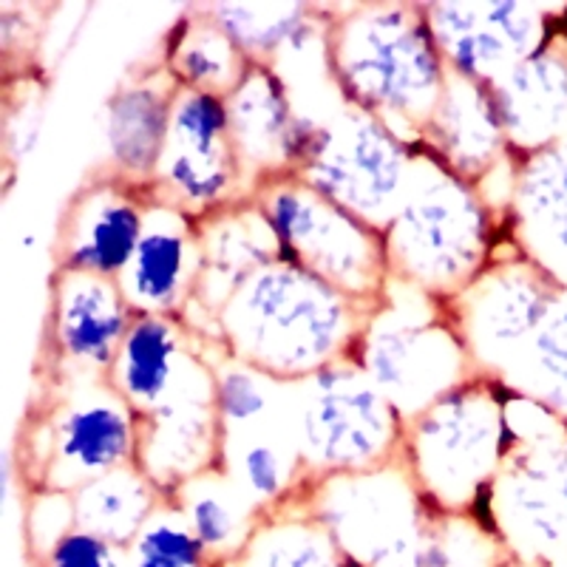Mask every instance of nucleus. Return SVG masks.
<instances>
[{
	"label": "nucleus",
	"instance_id": "nucleus-30",
	"mask_svg": "<svg viewBox=\"0 0 567 567\" xmlns=\"http://www.w3.org/2000/svg\"><path fill=\"white\" fill-rule=\"evenodd\" d=\"M159 505V488L142 474L140 465L116 468L74 491L78 528L94 530L125 550Z\"/></svg>",
	"mask_w": 567,
	"mask_h": 567
},
{
	"label": "nucleus",
	"instance_id": "nucleus-12",
	"mask_svg": "<svg viewBox=\"0 0 567 567\" xmlns=\"http://www.w3.org/2000/svg\"><path fill=\"white\" fill-rule=\"evenodd\" d=\"M148 190L156 202L194 219H205L233 202L250 199L233 145L225 97L179 89L165 156Z\"/></svg>",
	"mask_w": 567,
	"mask_h": 567
},
{
	"label": "nucleus",
	"instance_id": "nucleus-20",
	"mask_svg": "<svg viewBox=\"0 0 567 567\" xmlns=\"http://www.w3.org/2000/svg\"><path fill=\"white\" fill-rule=\"evenodd\" d=\"M202 276L185 312L187 327L207 338L216 312L236 296L241 284L281 256L270 221L250 199L233 202L199 219Z\"/></svg>",
	"mask_w": 567,
	"mask_h": 567
},
{
	"label": "nucleus",
	"instance_id": "nucleus-35",
	"mask_svg": "<svg viewBox=\"0 0 567 567\" xmlns=\"http://www.w3.org/2000/svg\"><path fill=\"white\" fill-rule=\"evenodd\" d=\"M74 528H78L74 494H63V491H32L27 514V542L34 561H43V556Z\"/></svg>",
	"mask_w": 567,
	"mask_h": 567
},
{
	"label": "nucleus",
	"instance_id": "nucleus-33",
	"mask_svg": "<svg viewBox=\"0 0 567 567\" xmlns=\"http://www.w3.org/2000/svg\"><path fill=\"white\" fill-rule=\"evenodd\" d=\"M239 480L250 503L256 505L261 514L276 505L287 503L298 494V485H301V463L298 457H284L281 445L272 443V440H250V443L241 449L239 457Z\"/></svg>",
	"mask_w": 567,
	"mask_h": 567
},
{
	"label": "nucleus",
	"instance_id": "nucleus-6",
	"mask_svg": "<svg viewBox=\"0 0 567 567\" xmlns=\"http://www.w3.org/2000/svg\"><path fill=\"white\" fill-rule=\"evenodd\" d=\"M511 445L483 503L480 519L496 528L523 561L567 559V423L511 392Z\"/></svg>",
	"mask_w": 567,
	"mask_h": 567
},
{
	"label": "nucleus",
	"instance_id": "nucleus-3",
	"mask_svg": "<svg viewBox=\"0 0 567 567\" xmlns=\"http://www.w3.org/2000/svg\"><path fill=\"white\" fill-rule=\"evenodd\" d=\"M383 239L394 284L452 301L491 265L503 219L477 185L417 148L409 194Z\"/></svg>",
	"mask_w": 567,
	"mask_h": 567
},
{
	"label": "nucleus",
	"instance_id": "nucleus-19",
	"mask_svg": "<svg viewBox=\"0 0 567 567\" xmlns=\"http://www.w3.org/2000/svg\"><path fill=\"white\" fill-rule=\"evenodd\" d=\"M202 276L199 219L151 202L140 247L116 278L136 316L185 318Z\"/></svg>",
	"mask_w": 567,
	"mask_h": 567
},
{
	"label": "nucleus",
	"instance_id": "nucleus-2",
	"mask_svg": "<svg viewBox=\"0 0 567 567\" xmlns=\"http://www.w3.org/2000/svg\"><path fill=\"white\" fill-rule=\"evenodd\" d=\"M327 71L343 105L381 120L414 148L449 80L425 3H354L332 12Z\"/></svg>",
	"mask_w": 567,
	"mask_h": 567
},
{
	"label": "nucleus",
	"instance_id": "nucleus-8",
	"mask_svg": "<svg viewBox=\"0 0 567 567\" xmlns=\"http://www.w3.org/2000/svg\"><path fill=\"white\" fill-rule=\"evenodd\" d=\"M298 386L303 394L292 452L301 463V480L378 468L400 460L406 420L352 358Z\"/></svg>",
	"mask_w": 567,
	"mask_h": 567
},
{
	"label": "nucleus",
	"instance_id": "nucleus-11",
	"mask_svg": "<svg viewBox=\"0 0 567 567\" xmlns=\"http://www.w3.org/2000/svg\"><path fill=\"white\" fill-rule=\"evenodd\" d=\"M32 437V457L20 465L32 491L74 494L91 480L136 465L140 420L105 378H91L45 412Z\"/></svg>",
	"mask_w": 567,
	"mask_h": 567
},
{
	"label": "nucleus",
	"instance_id": "nucleus-16",
	"mask_svg": "<svg viewBox=\"0 0 567 567\" xmlns=\"http://www.w3.org/2000/svg\"><path fill=\"white\" fill-rule=\"evenodd\" d=\"M452 74L491 85L548 43L559 29L534 3H425Z\"/></svg>",
	"mask_w": 567,
	"mask_h": 567
},
{
	"label": "nucleus",
	"instance_id": "nucleus-22",
	"mask_svg": "<svg viewBox=\"0 0 567 567\" xmlns=\"http://www.w3.org/2000/svg\"><path fill=\"white\" fill-rule=\"evenodd\" d=\"M488 91L511 154H536L567 142V32H556Z\"/></svg>",
	"mask_w": 567,
	"mask_h": 567
},
{
	"label": "nucleus",
	"instance_id": "nucleus-36",
	"mask_svg": "<svg viewBox=\"0 0 567 567\" xmlns=\"http://www.w3.org/2000/svg\"><path fill=\"white\" fill-rule=\"evenodd\" d=\"M38 567H131L128 550L94 530L74 528L54 545Z\"/></svg>",
	"mask_w": 567,
	"mask_h": 567
},
{
	"label": "nucleus",
	"instance_id": "nucleus-28",
	"mask_svg": "<svg viewBox=\"0 0 567 567\" xmlns=\"http://www.w3.org/2000/svg\"><path fill=\"white\" fill-rule=\"evenodd\" d=\"M162 63L168 65L182 89L227 97L241 83L252 60L233 43L230 34L210 18V12L202 9L185 14L176 23Z\"/></svg>",
	"mask_w": 567,
	"mask_h": 567
},
{
	"label": "nucleus",
	"instance_id": "nucleus-32",
	"mask_svg": "<svg viewBox=\"0 0 567 567\" xmlns=\"http://www.w3.org/2000/svg\"><path fill=\"white\" fill-rule=\"evenodd\" d=\"M131 567H221L205 550L174 499H162L128 548Z\"/></svg>",
	"mask_w": 567,
	"mask_h": 567
},
{
	"label": "nucleus",
	"instance_id": "nucleus-26",
	"mask_svg": "<svg viewBox=\"0 0 567 567\" xmlns=\"http://www.w3.org/2000/svg\"><path fill=\"white\" fill-rule=\"evenodd\" d=\"M221 567H361L349 559L307 505L292 496L265 511L245 548Z\"/></svg>",
	"mask_w": 567,
	"mask_h": 567
},
{
	"label": "nucleus",
	"instance_id": "nucleus-29",
	"mask_svg": "<svg viewBox=\"0 0 567 567\" xmlns=\"http://www.w3.org/2000/svg\"><path fill=\"white\" fill-rule=\"evenodd\" d=\"M174 503L185 514L196 539L219 565H225L245 548V542L250 539L258 516H261V511L250 503V496L241 491V485L230 480L227 465L187 483L174 496Z\"/></svg>",
	"mask_w": 567,
	"mask_h": 567
},
{
	"label": "nucleus",
	"instance_id": "nucleus-18",
	"mask_svg": "<svg viewBox=\"0 0 567 567\" xmlns=\"http://www.w3.org/2000/svg\"><path fill=\"white\" fill-rule=\"evenodd\" d=\"M134 318L136 312L114 278L54 270L52 349L74 374L105 378Z\"/></svg>",
	"mask_w": 567,
	"mask_h": 567
},
{
	"label": "nucleus",
	"instance_id": "nucleus-27",
	"mask_svg": "<svg viewBox=\"0 0 567 567\" xmlns=\"http://www.w3.org/2000/svg\"><path fill=\"white\" fill-rule=\"evenodd\" d=\"M491 378L567 423V287Z\"/></svg>",
	"mask_w": 567,
	"mask_h": 567
},
{
	"label": "nucleus",
	"instance_id": "nucleus-5",
	"mask_svg": "<svg viewBox=\"0 0 567 567\" xmlns=\"http://www.w3.org/2000/svg\"><path fill=\"white\" fill-rule=\"evenodd\" d=\"M352 361L403 420L477 374L449 303L394 284L369 318Z\"/></svg>",
	"mask_w": 567,
	"mask_h": 567
},
{
	"label": "nucleus",
	"instance_id": "nucleus-31",
	"mask_svg": "<svg viewBox=\"0 0 567 567\" xmlns=\"http://www.w3.org/2000/svg\"><path fill=\"white\" fill-rule=\"evenodd\" d=\"M505 539L474 511L429 508L412 554L400 567H505Z\"/></svg>",
	"mask_w": 567,
	"mask_h": 567
},
{
	"label": "nucleus",
	"instance_id": "nucleus-34",
	"mask_svg": "<svg viewBox=\"0 0 567 567\" xmlns=\"http://www.w3.org/2000/svg\"><path fill=\"white\" fill-rule=\"evenodd\" d=\"M265 383L270 381L221 354V361L216 363V412L227 434L233 425H250L265 417L270 409V392Z\"/></svg>",
	"mask_w": 567,
	"mask_h": 567
},
{
	"label": "nucleus",
	"instance_id": "nucleus-24",
	"mask_svg": "<svg viewBox=\"0 0 567 567\" xmlns=\"http://www.w3.org/2000/svg\"><path fill=\"white\" fill-rule=\"evenodd\" d=\"M179 89L165 63L136 71L134 78L120 83L105 103L111 174L131 185L151 187L168 145Z\"/></svg>",
	"mask_w": 567,
	"mask_h": 567
},
{
	"label": "nucleus",
	"instance_id": "nucleus-10",
	"mask_svg": "<svg viewBox=\"0 0 567 567\" xmlns=\"http://www.w3.org/2000/svg\"><path fill=\"white\" fill-rule=\"evenodd\" d=\"M417 148L381 120L338 105L323 116L316 151L296 176L343 210L386 233L412 185Z\"/></svg>",
	"mask_w": 567,
	"mask_h": 567
},
{
	"label": "nucleus",
	"instance_id": "nucleus-14",
	"mask_svg": "<svg viewBox=\"0 0 567 567\" xmlns=\"http://www.w3.org/2000/svg\"><path fill=\"white\" fill-rule=\"evenodd\" d=\"M179 316H136L105 381L134 409L136 420L171 403L216 398L213 349Z\"/></svg>",
	"mask_w": 567,
	"mask_h": 567
},
{
	"label": "nucleus",
	"instance_id": "nucleus-23",
	"mask_svg": "<svg viewBox=\"0 0 567 567\" xmlns=\"http://www.w3.org/2000/svg\"><path fill=\"white\" fill-rule=\"evenodd\" d=\"M420 151L477 187L503 165H508L514 154L505 140L488 85L457 78L449 71L443 97L425 125Z\"/></svg>",
	"mask_w": 567,
	"mask_h": 567
},
{
	"label": "nucleus",
	"instance_id": "nucleus-9",
	"mask_svg": "<svg viewBox=\"0 0 567 567\" xmlns=\"http://www.w3.org/2000/svg\"><path fill=\"white\" fill-rule=\"evenodd\" d=\"M296 496L361 567L403 565L432 508L403 457L378 468L301 480Z\"/></svg>",
	"mask_w": 567,
	"mask_h": 567
},
{
	"label": "nucleus",
	"instance_id": "nucleus-13",
	"mask_svg": "<svg viewBox=\"0 0 567 567\" xmlns=\"http://www.w3.org/2000/svg\"><path fill=\"white\" fill-rule=\"evenodd\" d=\"M561 284L548 278L505 236L491 265L468 290L452 298L449 312L477 374H494L554 307Z\"/></svg>",
	"mask_w": 567,
	"mask_h": 567
},
{
	"label": "nucleus",
	"instance_id": "nucleus-17",
	"mask_svg": "<svg viewBox=\"0 0 567 567\" xmlns=\"http://www.w3.org/2000/svg\"><path fill=\"white\" fill-rule=\"evenodd\" d=\"M148 187L100 174L71 196L58 230V270L120 278L140 247L151 210Z\"/></svg>",
	"mask_w": 567,
	"mask_h": 567
},
{
	"label": "nucleus",
	"instance_id": "nucleus-37",
	"mask_svg": "<svg viewBox=\"0 0 567 567\" xmlns=\"http://www.w3.org/2000/svg\"><path fill=\"white\" fill-rule=\"evenodd\" d=\"M505 567H561V565H554V561H523V559H511Z\"/></svg>",
	"mask_w": 567,
	"mask_h": 567
},
{
	"label": "nucleus",
	"instance_id": "nucleus-25",
	"mask_svg": "<svg viewBox=\"0 0 567 567\" xmlns=\"http://www.w3.org/2000/svg\"><path fill=\"white\" fill-rule=\"evenodd\" d=\"M210 18L225 29L252 63L281 69L284 60L327 52L329 18L310 3H210Z\"/></svg>",
	"mask_w": 567,
	"mask_h": 567
},
{
	"label": "nucleus",
	"instance_id": "nucleus-15",
	"mask_svg": "<svg viewBox=\"0 0 567 567\" xmlns=\"http://www.w3.org/2000/svg\"><path fill=\"white\" fill-rule=\"evenodd\" d=\"M225 100L250 196L261 182L298 174L307 165L323 116L303 114L292 100L290 83L276 69L252 63Z\"/></svg>",
	"mask_w": 567,
	"mask_h": 567
},
{
	"label": "nucleus",
	"instance_id": "nucleus-21",
	"mask_svg": "<svg viewBox=\"0 0 567 567\" xmlns=\"http://www.w3.org/2000/svg\"><path fill=\"white\" fill-rule=\"evenodd\" d=\"M503 230L528 261L567 287V142L514 154Z\"/></svg>",
	"mask_w": 567,
	"mask_h": 567
},
{
	"label": "nucleus",
	"instance_id": "nucleus-4",
	"mask_svg": "<svg viewBox=\"0 0 567 567\" xmlns=\"http://www.w3.org/2000/svg\"><path fill=\"white\" fill-rule=\"evenodd\" d=\"M511 389L474 374L403 429V463L437 511H474L494 485L514 434Z\"/></svg>",
	"mask_w": 567,
	"mask_h": 567
},
{
	"label": "nucleus",
	"instance_id": "nucleus-1",
	"mask_svg": "<svg viewBox=\"0 0 567 567\" xmlns=\"http://www.w3.org/2000/svg\"><path fill=\"white\" fill-rule=\"evenodd\" d=\"M378 303H361L278 256L216 312L207 341L278 386L349 361Z\"/></svg>",
	"mask_w": 567,
	"mask_h": 567
},
{
	"label": "nucleus",
	"instance_id": "nucleus-7",
	"mask_svg": "<svg viewBox=\"0 0 567 567\" xmlns=\"http://www.w3.org/2000/svg\"><path fill=\"white\" fill-rule=\"evenodd\" d=\"M278 239L281 258L361 303H381L392 287L386 239L301 176L267 179L252 190Z\"/></svg>",
	"mask_w": 567,
	"mask_h": 567
}]
</instances>
